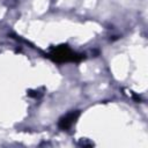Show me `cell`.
Returning a JSON list of instances; mask_svg holds the SVG:
<instances>
[{
    "mask_svg": "<svg viewBox=\"0 0 148 148\" xmlns=\"http://www.w3.org/2000/svg\"><path fill=\"white\" fill-rule=\"evenodd\" d=\"M50 57L58 62H76L82 59V56L72 51L67 45H59L50 50Z\"/></svg>",
    "mask_w": 148,
    "mask_h": 148,
    "instance_id": "obj_1",
    "label": "cell"
},
{
    "mask_svg": "<svg viewBox=\"0 0 148 148\" xmlns=\"http://www.w3.org/2000/svg\"><path fill=\"white\" fill-rule=\"evenodd\" d=\"M80 116V111H72V112H68L67 114H65L62 118H60V120L58 121V127L60 130H68L71 128L75 121L77 120Z\"/></svg>",
    "mask_w": 148,
    "mask_h": 148,
    "instance_id": "obj_2",
    "label": "cell"
}]
</instances>
